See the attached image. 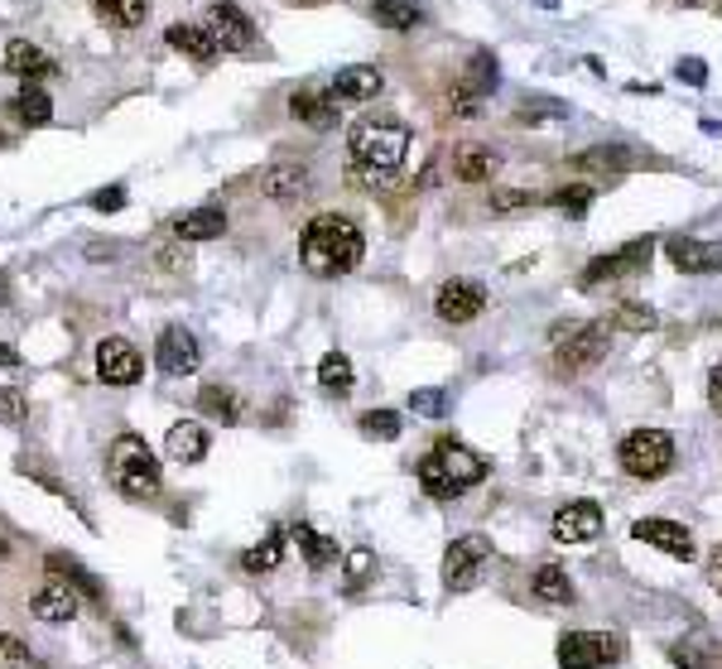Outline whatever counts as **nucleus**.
Listing matches in <instances>:
<instances>
[{"label":"nucleus","instance_id":"nucleus-1","mask_svg":"<svg viewBox=\"0 0 722 669\" xmlns=\"http://www.w3.org/2000/svg\"><path fill=\"white\" fill-rule=\"evenodd\" d=\"M409 154V126L400 116H361L347 130V184L385 193L400 178Z\"/></svg>","mask_w":722,"mask_h":669},{"label":"nucleus","instance_id":"nucleus-2","mask_svg":"<svg viewBox=\"0 0 722 669\" xmlns=\"http://www.w3.org/2000/svg\"><path fill=\"white\" fill-rule=\"evenodd\" d=\"M366 255V241H361V227L342 212H318L299 237V261H304L308 275L318 279H337L352 275Z\"/></svg>","mask_w":722,"mask_h":669},{"label":"nucleus","instance_id":"nucleus-3","mask_svg":"<svg viewBox=\"0 0 722 669\" xmlns=\"http://www.w3.org/2000/svg\"><path fill=\"white\" fill-rule=\"evenodd\" d=\"M481 477H487V462L457 439H443L439 448H429V453L419 458V486H424L429 496H439V501H453V496L473 492Z\"/></svg>","mask_w":722,"mask_h":669},{"label":"nucleus","instance_id":"nucleus-4","mask_svg":"<svg viewBox=\"0 0 722 669\" xmlns=\"http://www.w3.org/2000/svg\"><path fill=\"white\" fill-rule=\"evenodd\" d=\"M106 472H112V486L130 501H150L160 496V462H154L150 443L140 434H120L106 453Z\"/></svg>","mask_w":722,"mask_h":669},{"label":"nucleus","instance_id":"nucleus-5","mask_svg":"<svg viewBox=\"0 0 722 669\" xmlns=\"http://www.w3.org/2000/svg\"><path fill=\"white\" fill-rule=\"evenodd\" d=\"M617 462H621L626 477L660 482L674 468V439H669L665 429H636V434H626V439H621Z\"/></svg>","mask_w":722,"mask_h":669},{"label":"nucleus","instance_id":"nucleus-6","mask_svg":"<svg viewBox=\"0 0 722 669\" xmlns=\"http://www.w3.org/2000/svg\"><path fill=\"white\" fill-rule=\"evenodd\" d=\"M607 323H569L554 327V371L559 376H578L587 367H597L607 357Z\"/></svg>","mask_w":722,"mask_h":669},{"label":"nucleus","instance_id":"nucleus-7","mask_svg":"<svg viewBox=\"0 0 722 669\" xmlns=\"http://www.w3.org/2000/svg\"><path fill=\"white\" fill-rule=\"evenodd\" d=\"M650 255H655V237H636V241H626V246L607 251V255H593V261L583 265V275H578V289L617 285V279H626V275H641L650 265Z\"/></svg>","mask_w":722,"mask_h":669},{"label":"nucleus","instance_id":"nucleus-8","mask_svg":"<svg viewBox=\"0 0 722 669\" xmlns=\"http://www.w3.org/2000/svg\"><path fill=\"white\" fill-rule=\"evenodd\" d=\"M487 558H491L487 534H463V540H453L449 554H443V592H467L481 568H487Z\"/></svg>","mask_w":722,"mask_h":669},{"label":"nucleus","instance_id":"nucleus-9","mask_svg":"<svg viewBox=\"0 0 722 669\" xmlns=\"http://www.w3.org/2000/svg\"><path fill=\"white\" fill-rule=\"evenodd\" d=\"M621 660V641L602 631H569L559 641V669H612Z\"/></svg>","mask_w":722,"mask_h":669},{"label":"nucleus","instance_id":"nucleus-10","mask_svg":"<svg viewBox=\"0 0 722 669\" xmlns=\"http://www.w3.org/2000/svg\"><path fill=\"white\" fill-rule=\"evenodd\" d=\"M144 371V357L136 351V343H126V337H102L96 343V376H102L106 385H136Z\"/></svg>","mask_w":722,"mask_h":669},{"label":"nucleus","instance_id":"nucleus-11","mask_svg":"<svg viewBox=\"0 0 722 669\" xmlns=\"http://www.w3.org/2000/svg\"><path fill=\"white\" fill-rule=\"evenodd\" d=\"M208 34L226 48V54H246V48L256 44V20H251L241 5H232V0H217L208 10Z\"/></svg>","mask_w":722,"mask_h":669},{"label":"nucleus","instance_id":"nucleus-12","mask_svg":"<svg viewBox=\"0 0 722 669\" xmlns=\"http://www.w3.org/2000/svg\"><path fill=\"white\" fill-rule=\"evenodd\" d=\"M154 367L164 376H193L202 367V351H198V337L188 327H164L160 343H154Z\"/></svg>","mask_w":722,"mask_h":669},{"label":"nucleus","instance_id":"nucleus-13","mask_svg":"<svg viewBox=\"0 0 722 669\" xmlns=\"http://www.w3.org/2000/svg\"><path fill=\"white\" fill-rule=\"evenodd\" d=\"M481 309H487V289H481L477 279H449V285L439 289V299H433V313H439L443 323H473Z\"/></svg>","mask_w":722,"mask_h":669},{"label":"nucleus","instance_id":"nucleus-14","mask_svg":"<svg viewBox=\"0 0 722 669\" xmlns=\"http://www.w3.org/2000/svg\"><path fill=\"white\" fill-rule=\"evenodd\" d=\"M602 534V506L597 501H569L554 510V540L559 544H593Z\"/></svg>","mask_w":722,"mask_h":669},{"label":"nucleus","instance_id":"nucleus-15","mask_svg":"<svg viewBox=\"0 0 722 669\" xmlns=\"http://www.w3.org/2000/svg\"><path fill=\"white\" fill-rule=\"evenodd\" d=\"M636 540L641 544H650V550H660V554H669V558H684V564H689V558L698 554L694 550V534L679 526V520H660V516H645V520H636Z\"/></svg>","mask_w":722,"mask_h":669},{"label":"nucleus","instance_id":"nucleus-16","mask_svg":"<svg viewBox=\"0 0 722 669\" xmlns=\"http://www.w3.org/2000/svg\"><path fill=\"white\" fill-rule=\"evenodd\" d=\"M665 255H669L674 270H684V275H718L722 270V241L674 237V241H665Z\"/></svg>","mask_w":722,"mask_h":669},{"label":"nucleus","instance_id":"nucleus-17","mask_svg":"<svg viewBox=\"0 0 722 669\" xmlns=\"http://www.w3.org/2000/svg\"><path fill=\"white\" fill-rule=\"evenodd\" d=\"M30 612L39 616V622H48V626H63V622L78 616V588H72L68 578H48L44 588L30 598Z\"/></svg>","mask_w":722,"mask_h":669},{"label":"nucleus","instance_id":"nucleus-18","mask_svg":"<svg viewBox=\"0 0 722 669\" xmlns=\"http://www.w3.org/2000/svg\"><path fill=\"white\" fill-rule=\"evenodd\" d=\"M289 116L304 120L313 130H328V126H337V96L328 88H299V92H289Z\"/></svg>","mask_w":722,"mask_h":669},{"label":"nucleus","instance_id":"nucleus-19","mask_svg":"<svg viewBox=\"0 0 722 669\" xmlns=\"http://www.w3.org/2000/svg\"><path fill=\"white\" fill-rule=\"evenodd\" d=\"M669 665L674 669H722V641L708 636V631H694V636L669 646Z\"/></svg>","mask_w":722,"mask_h":669},{"label":"nucleus","instance_id":"nucleus-20","mask_svg":"<svg viewBox=\"0 0 722 669\" xmlns=\"http://www.w3.org/2000/svg\"><path fill=\"white\" fill-rule=\"evenodd\" d=\"M260 188H265V198H275V203H294V198H308L313 193V174L304 164H275V169H265Z\"/></svg>","mask_w":722,"mask_h":669},{"label":"nucleus","instance_id":"nucleus-21","mask_svg":"<svg viewBox=\"0 0 722 669\" xmlns=\"http://www.w3.org/2000/svg\"><path fill=\"white\" fill-rule=\"evenodd\" d=\"M5 68H10V72H20L24 82L58 78V64L44 54L39 44H30V39H10V44H5Z\"/></svg>","mask_w":722,"mask_h":669},{"label":"nucleus","instance_id":"nucleus-22","mask_svg":"<svg viewBox=\"0 0 722 669\" xmlns=\"http://www.w3.org/2000/svg\"><path fill=\"white\" fill-rule=\"evenodd\" d=\"M501 169V154L491 150V145H463V150L453 154V178L457 184H491Z\"/></svg>","mask_w":722,"mask_h":669},{"label":"nucleus","instance_id":"nucleus-23","mask_svg":"<svg viewBox=\"0 0 722 669\" xmlns=\"http://www.w3.org/2000/svg\"><path fill=\"white\" fill-rule=\"evenodd\" d=\"M381 88H385L381 68H366V64L342 68V72H337V78L328 82V92L337 96V102H371V96H381Z\"/></svg>","mask_w":722,"mask_h":669},{"label":"nucleus","instance_id":"nucleus-24","mask_svg":"<svg viewBox=\"0 0 722 669\" xmlns=\"http://www.w3.org/2000/svg\"><path fill=\"white\" fill-rule=\"evenodd\" d=\"M164 448H168V458L174 462H202L208 458V429H202L198 419H178V424H168V434H164Z\"/></svg>","mask_w":722,"mask_h":669},{"label":"nucleus","instance_id":"nucleus-25","mask_svg":"<svg viewBox=\"0 0 722 669\" xmlns=\"http://www.w3.org/2000/svg\"><path fill=\"white\" fill-rule=\"evenodd\" d=\"M164 39H168V48H174V54H184V58H193V64H212L217 54H222V44L212 39L208 34V24H168L164 30Z\"/></svg>","mask_w":722,"mask_h":669},{"label":"nucleus","instance_id":"nucleus-26","mask_svg":"<svg viewBox=\"0 0 722 669\" xmlns=\"http://www.w3.org/2000/svg\"><path fill=\"white\" fill-rule=\"evenodd\" d=\"M222 231H226V212L217 208V203H202V208H193L174 222L178 241H212V237H222Z\"/></svg>","mask_w":722,"mask_h":669},{"label":"nucleus","instance_id":"nucleus-27","mask_svg":"<svg viewBox=\"0 0 722 669\" xmlns=\"http://www.w3.org/2000/svg\"><path fill=\"white\" fill-rule=\"evenodd\" d=\"M10 116L20 120V126H30V130H39L54 120V102H48V92L39 88V82H24V92L10 102Z\"/></svg>","mask_w":722,"mask_h":669},{"label":"nucleus","instance_id":"nucleus-28","mask_svg":"<svg viewBox=\"0 0 722 669\" xmlns=\"http://www.w3.org/2000/svg\"><path fill=\"white\" fill-rule=\"evenodd\" d=\"M44 568H48V574H54V578H68L72 588H78V592H88L92 602H106V588H102V583H96V578H92L88 568H82L72 554H48V558H44Z\"/></svg>","mask_w":722,"mask_h":669},{"label":"nucleus","instance_id":"nucleus-29","mask_svg":"<svg viewBox=\"0 0 722 669\" xmlns=\"http://www.w3.org/2000/svg\"><path fill=\"white\" fill-rule=\"evenodd\" d=\"M352 381H357V371H352V357H347V351H328V357L318 361V385L328 395L347 400L352 395Z\"/></svg>","mask_w":722,"mask_h":669},{"label":"nucleus","instance_id":"nucleus-30","mask_svg":"<svg viewBox=\"0 0 722 669\" xmlns=\"http://www.w3.org/2000/svg\"><path fill=\"white\" fill-rule=\"evenodd\" d=\"M497 82H501L497 58H491L487 48H477V54L467 58V72H463V82H457V88L473 92V96H487V92H497Z\"/></svg>","mask_w":722,"mask_h":669},{"label":"nucleus","instance_id":"nucleus-31","mask_svg":"<svg viewBox=\"0 0 722 669\" xmlns=\"http://www.w3.org/2000/svg\"><path fill=\"white\" fill-rule=\"evenodd\" d=\"M289 540H294V544H299V554L308 558V568H328V564H337V540L318 534L313 526H294V530H289Z\"/></svg>","mask_w":722,"mask_h":669},{"label":"nucleus","instance_id":"nucleus-32","mask_svg":"<svg viewBox=\"0 0 722 669\" xmlns=\"http://www.w3.org/2000/svg\"><path fill=\"white\" fill-rule=\"evenodd\" d=\"M198 405H202V415H217L222 424H241V400H236V391L232 385H222V381H212V385H202L198 391Z\"/></svg>","mask_w":722,"mask_h":669},{"label":"nucleus","instance_id":"nucleus-33","mask_svg":"<svg viewBox=\"0 0 722 669\" xmlns=\"http://www.w3.org/2000/svg\"><path fill=\"white\" fill-rule=\"evenodd\" d=\"M371 15H376L381 30H395V34L415 30V24L424 20V15H419L415 0H376V5H371Z\"/></svg>","mask_w":722,"mask_h":669},{"label":"nucleus","instance_id":"nucleus-34","mask_svg":"<svg viewBox=\"0 0 722 669\" xmlns=\"http://www.w3.org/2000/svg\"><path fill=\"white\" fill-rule=\"evenodd\" d=\"M612 327H621V333H655L660 327V313L650 309V303H641V299H626V303H617V313H612Z\"/></svg>","mask_w":722,"mask_h":669},{"label":"nucleus","instance_id":"nucleus-35","mask_svg":"<svg viewBox=\"0 0 722 669\" xmlns=\"http://www.w3.org/2000/svg\"><path fill=\"white\" fill-rule=\"evenodd\" d=\"M593 198H597L593 184H559V188L545 193V208H559V212H569V217H583L587 208H593Z\"/></svg>","mask_w":722,"mask_h":669},{"label":"nucleus","instance_id":"nucleus-36","mask_svg":"<svg viewBox=\"0 0 722 669\" xmlns=\"http://www.w3.org/2000/svg\"><path fill=\"white\" fill-rule=\"evenodd\" d=\"M284 540H289L284 530H270V540H260L256 550L241 554V568H246V574H270V568H280V558H284Z\"/></svg>","mask_w":722,"mask_h":669},{"label":"nucleus","instance_id":"nucleus-37","mask_svg":"<svg viewBox=\"0 0 722 669\" xmlns=\"http://www.w3.org/2000/svg\"><path fill=\"white\" fill-rule=\"evenodd\" d=\"M529 588H535V598H539V602H573V583H569V574H563L559 564L535 568Z\"/></svg>","mask_w":722,"mask_h":669},{"label":"nucleus","instance_id":"nucleus-38","mask_svg":"<svg viewBox=\"0 0 722 669\" xmlns=\"http://www.w3.org/2000/svg\"><path fill=\"white\" fill-rule=\"evenodd\" d=\"M96 15L106 24H120V30H136L150 20V0H96Z\"/></svg>","mask_w":722,"mask_h":669},{"label":"nucleus","instance_id":"nucleus-39","mask_svg":"<svg viewBox=\"0 0 722 669\" xmlns=\"http://www.w3.org/2000/svg\"><path fill=\"white\" fill-rule=\"evenodd\" d=\"M545 203V193H529V188H497L487 198V208L497 212V217H511V212H529V208H539Z\"/></svg>","mask_w":722,"mask_h":669},{"label":"nucleus","instance_id":"nucleus-40","mask_svg":"<svg viewBox=\"0 0 722 669\" xmlns=\"http://www.w3.org/2000/svg\"><path fill=\"white\" fill-rule=\"evenodd\" d=\"M357 424H361V434H366V439H381V443H395L405 434V424H400L395 410H366Z\"/></svg>","mask_w":722,"mask_h":669},{"label":"nucleus","instance_id":"nucleus-41","mask_svg":"<svg viewBox=\"0 0 722 669\" xmlns=\"http://www.w3.org/2000/svg\"><path fill=\"white\" fill-rule=\"evenodd\" d=\"M573 169H587V174H602V169H626V150H621V145H593V150L573 154Z\"/></svg>","mask_w":722,"mask_h":669},{"label":"nucleus","instance_id":"nucleus-42","mask_svg":"<svg viewBox=\"0 0 722 669\" xmlns=\"http://www.w3.org/2000/svg\"><path fill=\"white\" fill-rule=\"evenodd\" d=\"M342 574H347V588H366L371 583V574H376V554L366 550V544H357V550H347V558H342Z\"/></svg>","mask_w":722,"mask_h":669},{"label":"nucleus","instance_id":"nucleus-43","mask_svg":"<svg viewBox=\"0 0 722 669\" xmlns=\"http://www.w3.org/2000/svg\"><path fill=\"white\" fill-rule=\"evenodd\" d=\"M0 669H44V665L34 660L20 636H5V631H0Z\"/></svg>","mask_w":722,"mask_h":669},{"label":"nucleus","instance_id":"nucleus-44","mask_svg":"<svg viewBox=\"0 0 722 669\" xmlns=\"http://www.w3.org/2000/svg\"><path fill=\"white\" fill-rule=\"evenodd\" d=\"M24 415H30V400L15 385H0V429H20Z\"/></svg>","mask_w":722,"mask_h":669},{"label":"nucleus","instance_id":"nucleus-45","mask_svg":"<svg viewBox=\"0 0 722 669\" xmlns=\"http://www.w3.org/2000/svg\"><path fill=\"white\" fill-rule=\"evenodd\" d=\"M515 116H521V120H554V116H569V106L554 102V96H525Z\"/></svg>","mask_w":722,"mask_h":669},{"label":"nucleus","instance_id":"nucleus-46","mask_svg":"<svg viewBox=\"0 0 722 669\" xmlns=\"http://www.w3.org/2000/svg\"><path fill=\"white\" fill-rule=\"evenodd\" d=\"M409 410H415V415H429V419H443L449 415V395L443 391H415L409 395Z\"/></svg>","mask_w":722,"mask_h":669},{"label":"nucleus","instance_id":"nucleus-47","mask_svg":"<svg viewBox=\"0 0 722 669\" xmlns=\"http://www.w3.org/2000/svg\"><path fill=\"white\" fill-rule=\"evenodd\" d=\"M92 208H96V212H120V208H126V188H120V184L102 188V193L92 198Z\"/></svg>","mask_w":722,"mask_h":669},{"label":"nucleus","instance_id":"nucleus-48","mask_svg":"<svg viewBox=\"0 0 722 669\" xmlns=\"http://www.w3.org/2000/svg\"><path fill=\"white\" fill-rule=\"evenodd\" d=\"M674 72H679L689 88H703V82H708V64H703V58H679V68H674Z\"/></svg>","mask_w":722,"mask_h":669},{"label":"nucleus","instance_id":"nucleus-49","mask_svg":"<svg viewBox=\"0 0 722 669\" xmlns=\"http://www.w3.org/2000/svg\"><path fill=\"white\" fill-rule=\"evenodd\" d=\"M453 112L463 116V120H473V116L481 112V96H473V92H463V88H457V92H453Z\"/></svg>","mask_w":722,"mask_h":669},{"label":"nucleus","instance_id":"nucleus-50","mask_svg":"<svg viewBox=\"0 0 722 669\" xmlns=\"http://www.w3.org/2000/svg\"><path fill=\"white\" fill-rule=\"evenodd\" d=\"M708 400H713V410L722 415V361H718L713 371H708Z\"/></svg>","mask_w":722,"mask_h":669},{"label":"nucleus","instance_id":"nucleus-51","mask_svg":"<svg viewBox=\"0 0 722 669\" xmlns=\"http://www.w3.org/2000/svg\"><path fill=\"white\" fill-rule=\"evenodd\" d=\"M708 583H713V588L722 592V544H718L713 554H708Z\"/></svg>","mask_w":722,"mask_h":669},{"label":"nucleus","instance_id":"nucleus-52","mask_svg":"<svg viewBox=\"0 0 722 669\" xmlns=\"http://www.w3.org/2000/svg\"><path fill=\"white\" fill-rule=\"evenodd\" d=\"M20 361H24V357H20L15 347H10V343H0V367H5V371H15Z\"/></svg>","mask_w":722,"mask_h":669},{"label":"nucleus","instance_id":"nucleus-53","mask_svg":"<svg viewBox=\"0 0 722 669\" xmlns=\"http://www.w3.org/2000/svg\"><path fill=\"white\" fill-rule=\"evenodd\" d=\"M299 5H328V0H299Z\"/></svg>","mask_w":722,"mask_h":669},{"label":"nucleus","instance_id":"nucleus-54","mask_svg":"<svg viewBox=\"0 0 722 669\" xmlns=\"http://www.w3.org/2000/svg\"><path fill=\"white\" fill-rule=\"evenodd\" d=\"M674 5H703V0H674Z\"/></svg>","mask_w":722,"mask_h":669},{"label":"nucleus","instance_id":"nucleus-55","mask_svg":"<svg viewBox=\"0 0 722 669\" xmlns=\"http://www.w3.org/2000/svg\"><path fill=\"white\" fill-rule=\"evenodd\" d=\"M0 554H5V540H0Z\"/></svg>","mask_w":722,"mask_h":669},{"label":"nucleus","instance_id":"nucleus-56","mask_svg":"<svg viewBox=\"0 0 722 669\" xmlns=\"http://www.w3.org/2000/svg\"><path fill=\"white\" fill-rule=\"evenodd\" d=\"M0 145H5V136H0Z\"/></svg>","mask_w":722,"mask_h":669}]
</instances>
